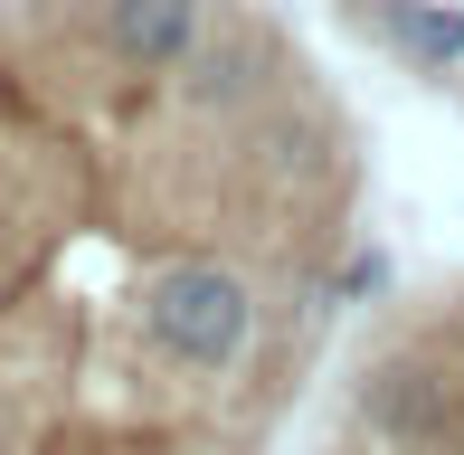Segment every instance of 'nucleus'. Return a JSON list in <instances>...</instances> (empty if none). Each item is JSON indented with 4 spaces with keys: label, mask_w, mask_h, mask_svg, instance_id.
Returning a JSON list of instances; mask_svg holds the SVG:
<instances>
[{
    "label": "nucleus",
    "mask_w": 464,
    "mask_h": 455,
    "mask_svg": "<svg viewBox=\"0 0 464 455\" xmlns=\"http://www.w3.org/2000/svg\"><path fill=\"white\" fill-rule=\"evenodd\" d=\"M133 323H142V342H152V361L199 370V380H227V370L256 361L266 304H256V285H246L237 266H218V257H171V266L142 276Z\"/></svg>",
    "instance_id": "nucleus-1"
},
{
    "label": "nucleus",
    "mask_w": 464,
    "mask_h": 455,
    "mask_svg": "<svg viewBox=\"0 0 464 455\" xmlns=\"http://www.w3.org/2000/svg\"><path fill=\"white\" fill-rule=\"evenodd\" d=\"M361 427L389 437V446H408V455H436L464 427V389L436 361H379L361 380Z\"/></svg>",
    "instance_id": "nucleus-2"
},
{
    "label": "nucleus",
    "mask_w": 464,
    "mask_h": 455,
    "mask_svg": "<svg viewBox=\"0 0 464 455\" xmlns=\"http://www.w3.org/2000/svg\"><path fill=\"white\" fill-rule=\"evenodd\" d=\"M95 19H104V48L142 76L199 57V0H95Z\"/></svg>",
    "instance_id": "nucleus-3"
},
{
    "label": "nucleus",
    "mask_w": 464,
    "mask_h": 455,
    "mask_svg": "<svg viewBox=\"0 0 464 455\" xmlns=\"http://www.w3.org/2000/svg\"><path fill=\"white\" fill-rule=\"evenodd\" d=\"M266 76H276V38L246 29V19H227V29L189 57V95H199V105H246V95H266Z\"/></svg>",
    "instance_id": "nucleus-4"
},
{
    "label": "nucleus",
    "mask_w": 464,
    "mask_h": 455,
    "mask_svg": "<svg viewBox=\"0 0 464 455\" xmlns=\"http://www.w3.org/2000/svg\"><path fill=\"white\" fill-rule=\"evenodd\" d=\"M389 29L417 67H464V0H389Z\"/></svg>",
    "instance_id": "nucleus-5"
},
{
    "label": "nucleus",
    "mask_w": 464,
    "mask_h": 455,
    "mask_svg": "<svg viewBox=\"0 0 464 455\" xmlns=\"http://www.w3.org/2000/svg\"><path fill=\"white\" fill-rule=\"evenodd\" d=\"M379 285H389V257H351L342 266V295H379Z\"/></svg>",
    "instance_id": "nucleus-6"
}]
</instances>
